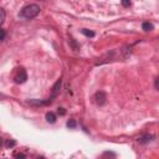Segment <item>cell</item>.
<instances>
[{"mask_svg": "<svg viewBox=\"0 0 159 159\" xmlns=\"http://www.w3.org/2000/svg\"><path fill=\"white\" fill-rule=\"evenodd\" d=\"M40 6L36 5V4H29V5L24 6L21 9V12H20V16L26 20H31L36 18L37 15L40 14Z\"/></svg>", "mask_w": 159, "mask_h": 159, "instance_id": "1", "label": "cell"}, {"mask_svg": "<svg viewBox=\"0 0 159 159\" xmlns=\"http://www.w3.org/2000/svg\"><path fill=\"white\" fill-rule=\"evenodd\" d=\"M26 80H27V73H26V71H25V69H18V71H16V75L14 76V81L15 83H24V82H26Z\"/></svg>", "mask_w": 159, "mask_h": 159, "instance_id": "2", "label": "cell"}, {"mask_svg": "<svg viewBox=\"0 0 159 159\" xmlns=\"http://www.w3.org/2000/svg\"><path fill=\"white\" fill-rule=\"evenodd\" d=\"M93 99H95V103L97 104V106H103L104 103L107 102V95L106 92L103 91H97L93 96Z\"/></svg>", "mask_w": 159, "mask_h": 159, "instance_id": "3", "label": "cell"}, {"mask_svg": "<svg viewBox=\"0 0 159 159\" xmlns=\"http://www.w3.org/2000/svg\"><path fill=\"white\" fill-rule=\"evenodd\" d=\"M138 143L142 144V145H145V144H149L152 143V142L154 140V136L153 134H149V133H145V134L140 136L139 138H138Z\"/></svg>", "mask_w": 159, "mask_h": 159, "instance_id": "4", "label": "cell"}, {"mask_svg": "<svg viewBox=\"0 0 159 159\" xmlns=\"http://www.w3.org/2000/svg\"><path fill=\"white\" fill-rule=\"evenodd\" d=\"M61 82H62V80L60 78V80H58V81L55 83V86H53L52 87V96H51V97H50V98H55L56 97V96H57V93H58V91H60V87H61Z\"/></svg>", "mask_w": 159, "mask_h": 159, "instance_id": "5", "label": "cell"}, {"mask_svg": "<svg viewBox=\"0 0 159 159\" xmlns=\"http://www.w3.org/2000/svg\"><path fill=\"white\" fill-rule=\"evenodd\" d=\"M45 118H46V122H47V123L53 124L56 122V114L53 113V112H47L46 116H45Z\"/></svg>", "mask_w": 159, "mask_h": 159, "instance_id": "6", "label": "cell"}, {"mask_svg": "<svg viewBox=\"0 0 159 159\" xmlns=\"http://www.w3.org/2000/svg\"><path fill=\"white\" fill-rule=\"evenodd\" d=\"M142 29H143L144 31H152L154 26H153V24L152 23H149V21H144L143 24H142Z\"/></svg>", "mask_w": 159, "mask_h": 159, "instance_id": "7", "label": "cell"}, {"mask_svg": "<svg viewBox=\"0 0 159 159\" xmlns=\"http://www.w3.org/2000/svg\"><path fill=\"white\" fill-rule=\"evenodd\" d=\"M81 32H82V34L85 35V36H87V37H93V36L96 35L93 31H92V30H88V29H82Z\"/></svg>", "mask_w": 159, "mask_h": 159, "instance_id": "8", "label": "cell"}, {"mask_svg": "<svg viewBox=\"0 0 159 159\" xmlns=\"http://www.w3.org/2000/svg\"><path fill=\"white\" fill-rule=\"evenodd\" d=\"M66 125L70 128V129H75L77 127V123H76V121H75L73 118H71V119H69L67 121V123H66Z\"/></svg>", "mask_w": 159, "mask_h": 159, "instance_id": "9", "label": "cell"}, {"mask_svg": "<svg viewBox=\"0 0 159 159\" xmlns=\"http://www.w3.org/2000/svg\"><path fill=\"white\" fill-rule=\"evenodd\" d=\"M5 18H6V12L5 10L3 9V8H0V26L4 24V21H5Z\"/></svg>", "mask_w": 159, "mask_h": 159, "instance_id": "10", "label": "cell"}, {"mask_svg": "<svg viewBox=\"0 0 159 159\" xmlns=\"http://www.w3.org/2000/svg\"><path fill=\"white\" fill-rule=\"evenodd\" d=\"M16 145V142L14 140V139H8L6 142H5V147L8 148V149H10V148H12V147H15Z\"/></svg>", "mask_w": 159, "mask_h": 159, "instance_id": "11", "label": "cell"}, {"mask_svg": "<svg viewBox=\"0 0 159 159\" xmlns=\"http://www.w3.org/2000/svg\"><path fill=\"white\" fill-rule=\"evenodd\" d=\"M69 42H71V45H72V47H73V50H75V51H77V50H78V46L76 45V42H75V41H73V39H72V37H71V39H70V41H69Z\"/></svg>", "mask_w": 159, "mask_h": 159, "instance_id": "12", "label": "cell"}, {"mask_svg": "<svg viewBox=\"0 0 159 159\" xmlns=\"http://www.w3.org/2000/svg\"><path fill=\"white\" fill-rule=\"evenodd\" d=\"M5 36H6V34H5V30H3V29L0 27V41H3L4 39H5Z\"/></svg>", "mask_w": 159, "mask_h": 159, "instance_id": "13", "label": "cell"}, {"mask_svg": "<svg viewBox=\"0 0 159 159\" xmlns=\"http://www.w3.org/2000/svg\"><path fill=\"white\" fill-rule=\"evenodd\" d=\"M122 5L124 8H129L131 6V0H122Z\"/></svg>", "mask_w": 159, "mask_h": 159, "instance_id": "14", "label": "cell"}, {"mask_svg": "<svg viewBox=\"0 0 159 159\" xmlns=\"http://www.w3.org/2000/svg\"><path fill=\"white\" fill-rule=\"evenodd\" d=\"M58 114H61V116H65V114H66V111L64 110V108H58Z\"/></svg>", "mask_w": 159, "mask_h": 159, "instance_id": "15", "label": "cell"}, {"mask_svg": "<svg viewBox=\"0 0 159 159\" xmlns=\"http://www.w3.org/2000/svg\"><path fill=\"white\" fill-rule=\"evenodd\" d=\"M156 88L158 90V78H156Z\"/></svg>", "mask_w": 159, "mask_h": 159, "instance_id": "16", "label": "cell"}, {"mask_svg": "<svg viewBox=\"0 0 159 159\" xmlns=\"http://www.w3.org/2000/svg\"><path fill=\"white\" fill-rule=\"evenodd\" d=\"M1 145H3V140H1V138H0V148H1Z\"/></svg>", "mask_w": 159, "mask_h": 159, "instance_id": "17", "label": "cell"}, {"mask_svg": "<svg viewBox=\"0 0 159 159\" xmlns=\"http://www.w3.org/2000/svg\"><path fill=\"white\" fill-rule=\"evenodd\" d=\"M40 1H46V0H40Z\"/></svg>", "mask_w": 159, "mask_h": 159, "instance_id": "18", "label": "cell"}]
</instances>
